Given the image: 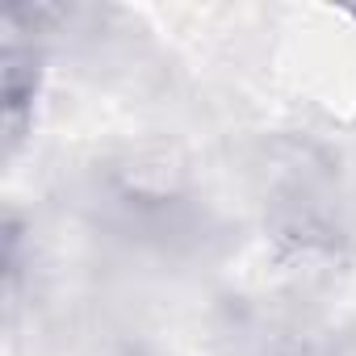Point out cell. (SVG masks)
<instances>
[{
    "instance_id": "1",
    "label": "cell",
    "mask_w": 356,
    "mask_h": 356,
    "mask_svg": "<svg viewBox=\"0 0 356 356\" xmlns=\"http://www.w3.org/2000/svg\"><path fill=\"white\" fill-rule=\"evenodd\" d=\"M34 97H38V51L34 42H22L17 34H9L5 55H0V113H5L9 155L26 138V126L34 118Z\"/></svg>"
}]
</instances>
